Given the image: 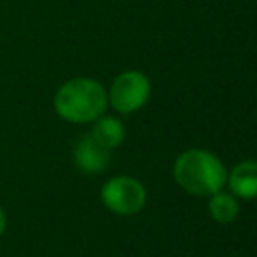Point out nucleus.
I'll return each mask as SVG.
<instances>
[{
  "instance_id": "obj_1",
  "label": "nucleus",
  "mask_w": 257,
  "mask_h": 257,
  "mask_svg": "<svg viewBox=\"0 0 257 257\" xmlns=\"http://www.w3.org/2000/svg\"><path fill=\"white\" fill-rule=\"evenodd\" d=\"M175 181L191 195L211 197L223 191L227 183V171L219 157L203 149H189L181 153L173 167Z\"/></svg>"
},
{
  "instance_id": "obj_2",
  "label": "nucleus",
  "mask_w": 257,
  "mask_h": 257,
  "mask_svg": "<svg viewBox=\"0 0 257 257\" xmlns=\"http://www.w3.org/2000/svg\"><path fill=\"white\" fill-rule=\"evenodd\" d=\"M106 104L102 84L86 76L66 80L54 94V110L68 122H92L104 114Z\"/></svg>"
},
{
  "instance_id": "obj_3",
  "label": "nucleus",
  "mask_w": 257,
  "mask_h": 257,
  "mask_svg": "<svg viewBox=\"0 0 257 257\" xmlns=\"http://www.w3.org/2000/svg\"><path fill=\"white\" fill-rule=\"evenodd\" d=\"M100 199L104 207L116 215H137L147 203V189L141 181L118 175L102 185Z\"/></svg>"
},
{
  "instance_id": "obj_4",
  "label": "nucleus",
  "mask_w": 257,
  "mask_h": 257,
  "mask_svg": "<svg viewBox=\"0 0 257 257\" xmlns=\"http://www.w3.org/2000/svg\"><path fill=\"white\" fill-rule=\"evenodd\" d=\"M149 94H151L149 78L139 70H126L112 80L106 98L116 112L128 114L139 110L149 100Z\"/></svg>"
},
{
  "instance_id": "obj_5",
  "label": "nucleus",
  "mask_w": 257,
  "mask_h": 257,
  "mask_svg": "<svg viewBox=\"0 0 257 257\" xmlns=\"http://www.w3.org/2000/svg\"><path fill=\"white\" fill-rule=\"evenodd\" d=\"M72 157H74V163L80 171L84 173H102L106 167H108V161H110V151L104 149L90 133L80 137L78 143L74 145V151H72Z\"/></svg>"
},
{
  "instance_id": "obj_6",
  "label": "nucleus",
  "mask_w": 257,
  "mask_h": 257,
  "mask_svg": "<svg viewBox=\"0 0 257 257\" xmlns=\"http://www.w3.org/2000/svg\"><path fill=\"white\" fill-rule=\"evenodd\" d=\"M227 185L239 199L257 197V161H243L227 173Z\"/></svg>"
},
{
  "instance_id": "obj_7",
  "label": "nucleus",
  "mask_w": 257,
  "mask_h": 257,
  "mask_svg": "<svg viewBox=\"0 0 257 257\" xmlns=\"http://www.w3.org/2000/svg\"><path fill=\"white\" fill-rule=\"evenodd\" d=\"M90 135L104 147V149H116L124 141V126L114 116H98L94 120V126Z\"/></svg>"
},
{
  "instance_id": "obj_8",
  "label": "nucleus",
  "mask_w": 257,
  "mask_h": 257,
  "mask_svg": "<svg viewBox=\"0 0 257 257\" xmlns=\"http://www.w3.org/2000/svg\"><path fill=\"white\" fill-rule=\"evenodd\" d=\"M209 213L217 223H231L239 215V203L233 193L217 191L209 199Z\"/></svg>"
},
{
  "instance_id": "obj_9",
  "label": "nucleus",
  "mask_w": 257,
  "mask_h": 257,
  "mask_svg": "<svg viewBox=\"0 0 257 257\" xmlns=\"http://www.w3.org/2000/svg\"><path fill=\"white\" fill-rule=\"evenodd\" d=\"M4 229H6V213H4V209L0 207V237H2Z\"/></svg>"
}]
</instances>
